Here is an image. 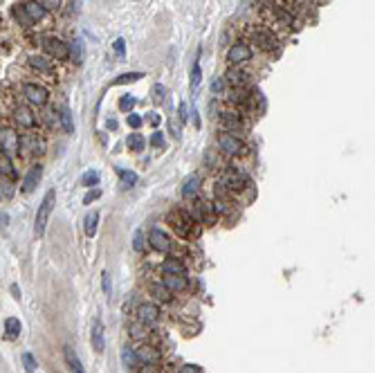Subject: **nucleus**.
Segmentation results:
<instances>
[{
    "label": "nucleus",
    "mask_w": 375,
    "mask_h": 373,
    "mask_svg": "<svg viewBox=\"0 0 375 373\" xmlns=\"http://www.w3.org/2000/svg\"><path fill=\"white\" fill-rule=\"evenodd\" d=\"M0 148H3L5 155L18 153V148H20V137H18V133L14 131V128L3 126V131H0Z\"/></svg>",
    "instance_id": "2"
},
{
    "label": "nucleus",
    "mask_w": 375,
    "mask_h": 373,
    "mask_svg": "<svg viewBox=\"0 0 375 373\" xmlns=\"http://www.w3.org/2000/svg\"><path fill=\"white\" fill-rule=\"evenodd\" d=\"M81 182L86 184V186H90V184H97V182H99V173H97V171H88V173H86V175H83V178H81Z\"/></svg>",
    "instance_id": "37"
},
{
    "label": "nucleus",
    "mask_w": 375,
    "mask_h": 373,
    "mask_svg": "<svg viewBox=\"0 0 375 373\" xmlns=\"http://www.w3.org/2000/svg\"><path fill=\"white\" fill-rule=\"evenodd\" d=\"M171 133H173V137H180V124L175 119H171Z\"/></svg>",
    "instance_id": "50"
},
{
    "label": "nucleus",
    "mask_w": 375,
    "mask_h": 373,
    "mask_svg": "<svg viewBox=\"0 0 375 373\" xmlns=\"http://www.w3.org/2000/svg\"><path fill=\"white\" fill-rule=\"evenodd\" d=\"M146 122L151 124V126H158V124L162 122V117H160L158 113H148V115H146Z\"/></svg>",
    "instance_id": "44"
},
{
    "label": "nucleus",
    "mask_w": 375,
    "mask_h": 373,
    "mask_svg": "<svg viewBox=\"0 0 375 373\" xmlns=\"http://www.w3.org/2000/svg\"><path fill=\"white\" fill-rule=\"evenodd\" d=\"M252 36L258 43V48L265 50V52H272L274 48H277V36H274L272 32H268V29L256 27V29H252Z\"/></svg>",
    "instance_id": "8"
},
{
    "label": "nucleus",
    "mask_w": 375,
    "mask_h": 373,
    "mask_svg": "<svg viewBox=\"0 0 375 373\" xmlns=\"http://www.w3.org/2000/svg\"><path fill=\"white\" fill-rule=\"evenodd\" d=\"M56 113H59V122H61V126H63V131H65V133H72V131H74V124H72V113H70V108H67V106H61V108H56Z\"/></svg>",
    "instance_id": "21"
},
{
    "label": "nucleus",
    "mask_w": 375,
    "mask_h": 373,
    "mask_svg": "<svg viewBox=\"0 0 375 373\" xmlns=\"http://www.w3.org/2000/svg\"><path fill=\"white\" fill-rule=\"evenodd\" d=\"M14 16H16V20H18L20 25H25V27H29V25L34 23V20L29 18V14L25 12V7H23V5H16V7H14Z\"/></svg>",
    "instance_id": "30"
},
{
    "label": "nucleus",
    "mask_w": 375,
    "mask_h": 373,
    "mask_svg": "<svg viewBox=\"0 0 375 373\" xmlns=\"http://www.w3.org/2000/svg\"><path fill=\"white\" fill-rule=\"evenodd\" d=\"M92 349L97 351V353H103V349H106V338H103V324L101 319H95V324H92Z\"/></svg>",
    "instance_id": "13"
},
{
    "label": "nucleus",
    "mask_w": 375,
    "mask_h": 373,
    "mask_svg": "<svg viewBox=\"0 0 375 373\" xmlns=\"http://www.w3.org/2000/svg\"><path fill=\"white\" fill-rule=\"evenodd\" d=\"M117 173H119V178H122V186H124V189H131V186L137 182V175H135L133 171H126V169L117 167Z\"/></svg>",
    "instance_id": "26"
},
{
    "label": "nucleus",
    "mask_w": 375,
    "mask_h": 373,
    "mask_svg": "<svg viewBox=\"0 0 375 373\" xmlns=\"http://www.w3.org/2000/svg\"><path fill=\"white\" fill-rule=\"evenodd\" d=\"M14 122L18 124L20 128H34L36 126V117L32 115V110L29 108H25V106H16L14 108Z\"/></svg>",
    "instance_id": "10"
},
{
    "label": "nucleus",
    "mask_w": 375,
    "mask_h": 373,
    "mask_svg": "<svg viewBox=\"0 0 375 373\" xmlns=\"http://www.w3.org/2000/svg\"><path fill=\"white\" fill-rule=\"evenodd\" d=\"M63 357H65V364H67V369H70V373H86V371H83V364H81L79 355L74 353L72 346H63Z\"/></svg>",
    "instance_id": "15"
},
{
    "label": "nucleus",
    "mask_w": 375,
    "mask_h": 373,
    "mask_svg": "<svg viewBox=\"0 0 375 373\" xmlns=\"http://www.w3.org/2000/svg\"><path fill=\"white\" fill-rule=\"evenodd\" d=\"M200 79H202V72H200V63H198V59L194 61V65H191V92H198V88H200Z\"/></svg>",
    "instance_id": "27"
},
{
    "label": "nucleus",
    "mask_w": 375,
    "mask_h": 373,
    "mask_svg": "<svg viewBox=\"0 0 375 373\" xmlns=\"http://www.w3.org/2000/svg\"><path fill=\"white\" fill-rule=\"evenodd\" d=\"M23 92H25V97H27V101L34 103V106H45V103H48V97H50L48 88L41 86V84H25Z\"/></svg>",
    "instance_id": "5"
},
{
    "label": "nucleus",
    "mask_w": 375,
    "mask_h": 373,
    "mask_svg": "<svg viewBox=\"0 0 375 373\" xmlns=\"http://www.w3.org/2000/svg\"><path fill=\"white\" fill-rule=\"evenodd\" d=\"M137 373H160V369L153 364V362H146V364L139 366V371H137Z\"/></svg>",
    "instance_id": "41"
},
{
    "label": "nucleus",
    "mask_w": 375,
    "mask_h": 373,
    "mask_svg": "<svg viewBox=\"0 0 375 373\" xmlns=\"http://www.w3.org/2000/svg\"><path fill=\"white\" fill-rule=\"evenodd\" d=\"M249 59H252V48H249L247 43H234L232 48L227 50V61L232 65H241Z\"/></svg>",
    "instance_id": "6"
},
{
    "label": "nucleus",
    "mask_w": 375,
    "mask_h": 373,
    "mask_svg": "<svg viewBox=\"0 0 375 373\" xmlns=\"http://www.w3.org/2000/svg\"><path fill=\"white\" fill-rule=\"evenodd\" d=\"M99 194H101V191H99V189H95V191H88V196H86V198H83V203H86V205H90L95 198H99Z\"/></svg>",
    "instance_id": "47"
},
{
    "label": "nucleus",
    "mask_w": 375,
    "mask_h": 373,
    "mask_svg": "<svg viewBox=\"0 0 375 373\" xmlns=\"http://www.w3.org/2000/svg\"><path fill=\"white\" fill-rule=\"evenodd\" d=\"M41 175H43V167H41V164H34V167L27 169V173L23 175V191L25 194H32L36 186H39Z\"/></svg>",
    "instance_id": "9"
},
{
    "label": "nucleus",
    "mask_w": 375,
    "mask_h": 373,
    "mask_svg": "<svg viewBox=\"0 0 375 373\" xmlns=\"http://www.w3.org/2000/svg\"><path fill=\"white\" fill-rule=\"evenodd\" d=\"M225 79H227L234 88H241V86L245 84V79H247V74H245L243 70H234V68H232V70H229L227 74H225Z\"/></svg>",
    "instance_id": "24"
},
{
    "label": "nucleus",
    "mask_w": 375,
    "mask_h": 373,
    "mask_svg": "<svg viewBox=\"0 0 375 373\" xmlns=\"http://www.w3.org/2000/svg\"><path fill=\"white\" fill-rule=\"evenodd\" d=\"M103 292L110 294V277H108V272H103Z\"/></svg>",
    "instance_id": "49"
},
{
    "label": "nucleus",
    "mask_w": 375,
    "mask_h": 373,
    "mask_svg": "<svg viewBox=\"0 0 375 373\" xmlns=\"http://www.w3.org/2000/svg\"><path fill=\"white\" fill-rule=\"evenodd\" d=\"M115 50H117V54H124V41H115Z\"/></svg>",
    "instance_id": "52"
},
{
    "label": "nucleus",
    "mask_w": 375,
    "mask_h": 373,
    "mask_svg": "<svg viewBox=\"0 0 375 373\" xmlns=\"http://www.w3.org/2000/svg\"><path fill=\"white\" fill-rule=\"evenodd\" d=\"M122 362H124L126 369H135V366H139L142 357H139V353L135 349H131V346H124L122 349Z\"/></svg>",
    "instance_id": "18"
},
{
    "label": "nucleus",
    "mask_w": 375,
    "mask_h": 373,
    "mask_svg": "<svg viewBox=\"0 0 375 373\" xmlns=\"http://www.w3.org/2000/svg\"><path fill=\"white\" fill-rule=\"evenodd\" d=\"M218 146H220V151H225L227 155H238L243 153V142L238 139L236 135H232V133H220L218 135Z\"/></svg>",
    "instance_id": "7"
},
{
    "label": "nucleus",
    "mask_w": 375,
    "mask_h": 373,
    "mask_svg": "<svg viewBox=\"0 0 375 373\" xmlns=\"http://www.w3.org/2000/svg\"><path fill=\"white\" fill-rule=\"evenodd\" d=\"M126 122H128V126H131V128H139V126H142L144 119L139 117V115H135V113H131V115L126 117Z\"/></svg>",
    "instance_id": "39"
},
{
    "label": "nucleus",
    "mask_w": 375,
    "mask_h": 373,
    "mask_svg": "<svg viewBox=\"0 0 375 373\" xmlns=\"http://www.w3.org/2000/svg\"><path fill=\"white\" fill-rule=\"evenodd\" d=\"M142 72H126V74H122V77H117V79L113 81L115 86H119V84H133V81H137V79H142Z\"/></svg>",
    "instance_id": "32"
},
{
    "label": "nucleus",
    "mask_w": 375,
    "mask_h": 373,
    "mask_svg": "<svg viewBox=\"0 0 375 373\" xmlns=\"http://www.w3.org/2000/svg\"><path fill=\"white\" fill-rule=\"evenodd\" d=\"M222 88H225V81L218 77V79H213V84H211V92L213 95H218V92H222Z\"/></svg>",
    "instance_id": "43"
},
{
    "label": "nucleus",
    "mask_w": 375,
    "mask_h": 373,
    "mask_svg": "<svg viewBox=\"0 0 375 373\" xmlns=\"http://www.w3.org/2000/svg\"><path fill=\"white\" fill-rule=\"evenodd\" d=\"M135 103H137V99H135V97H131V95H124L122 99H119V108H122V110H133V108H135Z\"/></svg>",
    "instance_id": "35"
},
{
    "label": "nucleus",
    "mask_w": 375,
    "mask_h": 373,
    "mask_svg": "<svg viewBox=\"0 0 375 373\" xmlns=\"http://www.w3.org/2000/svg\"><path fill=\"white\" fill-rule=\"evenodd\" d=\"M178 113H180V119H182V122H186V119H189V115H186V106H184V103H180Z\"/></svg>",
    "instance_id": "51"
},
{
    "label": "nucleus",
    "mask_w": 375,
    "mask_h": 373,
    "mask_svg": "<svg viewBox=\"0 0 375 373\" xmlns=\"http://www.w3.org/2000/svg\"><path fill=\"white\" fill-rule=\"evenodd\" d=\"M43 7H48V9H59V7H61V0H43Z\"/></svg>",
    "instance_id": "48"
},
{
    "label": "nucleus",
    "mask_w": 375,
    "mask_h": 373,
    "mask_svg": "<svg viewBox=\"0 0 375 373\" xmlns=\"http://www.w3.org/2000/svg\"><path fill=\"white\" fill-rule=\"evenodd\" d=\"M151 292H153L158 299H162V302H166V299H169V292H171V290L166 288L164 283H155V286H151Z\"/></svg>",
    "instance_id": "34"
},
{
    "label": "nucleus",
    "mask_w": 375,
    "mask_h": 373,
    "mask_svg": "<svg viewBox=\"0 0 375 373\" xmlns=\"http://www.w3.org/2000/svg\"><path fill=\"white\" fill-rule=\"evenodd\" d=\"M137 317H139V322L142 324H155L160 319V308L155 304H142L137 308Z\"/></svg>",
    "instance_id": "11"
},
{
    "label": "nucleus",
    "mask_w": 375,
    "mask_h": 373,
    "mask_svg": "<svg viewBox=\"0 0 375 373\" xmlns=\"http://www.w3.org/2000/svg\"><path fill=\"white\" fill-rule=\"evenodd\" d=\"M29 65H32L34 70H39V72H52V63H50L48 56H41V54L29 56Z\"/></svg>",
    "instance_id": "23"
},
{
    "label": "nucleus",
    "mask_w": 375,
    "mask_h": 373,
    "mask_svg": "<svg viewBox=\"0 0 375 373\" xmlns=\"http://www.w3.org/2000/svg\"><path fill=\"white\" fill-rule=\"evenodd\" d=\"M23 364H25V369H27V373H34L36 360L32 357V353H23Z\"/></svg>",
    "instance_id": "38"
},
{
    "label": "nucleus",
    "mask_w": 375,
    "mask_h": 373,
    "mask_svg": "<svg viewBox=\"0 0 375 373\" xmlns=\"http://www.w3.org/2000/svg\"><path fill=\"white\" fill-rule=\"evenodd\" d=\"M23 7H25V12L29 14V18H32L34 23L41 20V18H45V7H41V3H36V0H27Z\"/></svg>",
    "instance_id": "20"
},
{
    "label": "nucleus",
    "mask_w": 375,
    "mask_h": 373,
    "mask_svg": "<svg viewBox=\"0 0 375 373\" xmlns=\"http://www.w3.org/2000/svg\"><path fill=\"white\" fill-rule=\"evenodd\" d=\"M148 243H151V247H153V250H158V252H169V247H171L169 236H166L162 230H151Z\"/></svg>",
    "instance_id": "12"
},
{
    "label": "nucleus",
    "mask_w": 375,
    "mask_h": 373,
    "mask_svg": "<svg viewBox=\"0 0 375 373\" xmlns=\"http://www.w3.org/2000/svg\"><path fill=\"white\" fill-rule=\"evenodd\" d=\"M133 245H135V250H137V252H142L144 250V236H142V232H135V243H133Z\"/></svg>",
    "instance_id": "42"
},
{
    "label": "nucleus",
    "mask_w": 375,
    "mask_h": 373,
    "mask_svg": "<svg viewBox=\"0 0 375 373\" xmlns=\"http://www.w3.org/2000/svg\"><path fill=\"white\" fill-rule=\"evenodd\" d=\"M128 148L131 151H144V146H146V139H144V135H139V133H131L126 139Z\"/></svg>",
    "instance_id": "25"
},
{
    "label": "nucleus",
    "mask_w": 375,
    "mask_h": 373,
    "mask_svg": "<svg viewBox=\"0 0 375 373\" xmlns=\"http://www.w3.org/2000/svg\"><path fill=\"white\" fill-rule=\"evenodd\" d=\"M151 95H153V101L155 103H162L164 101V97H166V88L164 86H153V92H151Z\"/></svg>",
    "instance_id": "36"
},
{
    "label": "nucleus",
    "mask_w": 375,
    "mask_h": 373,
    "mask_svg": "<svg viewBox=\"0 0 375 373\" xmlns=\"http://www.w3.org/2000/svg\"><path fill=\"white\" fill-rule=\"evenodd\" d=\"M97 222H99V214H97V211H90V214L86 216V234L88 236L97 234Z\"/></svg>",
    "instance_id": "29"
},
{
    "label": "nucleus",
    "mask_w": 375,
    "mask_h": 373,
    "mask_svg": "<svg viewBox=\"0 0 375 373\" xmlns=\"http://www.w3.org/2000/svg\"><path fill=\"white\" fill-rule=\"evenodd\" d=\"M70 59L74 61V63H81L83 61V43L79 39H74L70 43Z\"/></svg>",
    "instance_id": "28"
},
{
    "label": "nucleus",
    "mask_w": 375,
    "mask_h": 373,
    "mask_svg": "<svg viewBox=\"0 0 375 373\" xmlns=\"http://www.w3.org/2000/svg\"><path fill=\"white\" fill-rule=\"evenodd\" d=\"M43 48H45V52H50V54L59 61L70 59V43H63L61 39H54V36L43 39Z\"/></svg>",
    "instance_id": "3"
},
{
    "label": "nucleus",
    "mask_w": 375,
    "mask_h": 373,
    "mask_svg": "<svg viewBox=\"0 0 375 373\" xmlns=\"http://www.w3.org/2000/svg\"><path fill=\"white\" fill-rule=\"evenodd\" d=\"M151 144H153V146H162V144H164V135H162V133H153Z\"/></svg>",
    "instance_id": "46"
},
{
    "label": "nucleus",
    "mask_w": 375,
    "mask_h": 373,
    "mask_svg": "<svg viewBox=\"0 0 375 373\" xmlns=\"http://www.w3.org/2000/svg\"><path fill=\"white\" fill-rule=\"evenodd\" d=\"M169 222L178 230L180 236H186L191 232V227H194V218H191L189 214H186L184 209H175L169 214Z\"/></svg>",
    "instance_id": "4"
},
{
    "label": "nucleus",
    "mask_w": 375,
    "mask_h": 373,
    "mask_svg": "<svg viewBox=\"0 0 375 373\" xmlns=\"http://www.w3.org/2000/svg\"><path fill=\"white\" fill-rule=\"evenodd\" d=\"M0 167H3V175H7V178H16V171H14V167H12L9 155L3 153V158H0Z\"/></svg>",
    "instance_id": "33"
},
{
    "label": "nucleus",
    "mask_w": 375,
    "mask_h": 373,
    "mask_svg": "<svg viewBox=\"0 0 375 373\" xmlns=\"http://www.w3.org/2000/svg\"><path fill=\"white\" fill-rule=\"evenodd\" d=\"M220 122H222V126H225V128H234V131H238V128H243V126H245L243 117H241V115H236V113H225Z\"/></svg>",
    "instance_id": "22"
},
{
    "label": "nucleus",
    "mask_w": 375,
    "mask_h": 373,
    "mask_svg": "<svg viewBox=\"0 0 375 373\" xmlns=\"http://www.w3.org/2000/svg\"><path fill=\"white\" fill-rule=\"evenodd\" d=\"M12 194H14V186H12V182H9V180L3 175V198H9Z\"/></svg>",
    "instance_id": "40"
},
{
    "label": "nucleus",
    "mask_w": 375,
    "mask_h": 373,
    "mask_svg": "<svg viewBox=\"0 0 375 373\" xmlns=\"http://www.w3.org/2000/svg\"><path fill=\"white\" fill-rule=\"evenodd\" d=\"M178 373H202V371H200V366H196V364H184Z\"/></svg>",
    "instance_id": "45"
},
{
    "label": "nucleus",
    "mask_w": 375,
    "mask_h": 373,
    "mask_svg": "<svg viewBox=\"0 0 375 373\" xmlns=\"http://www.w3.org/2000/svg\"><path fill=\"white\" fill-rule=\"evenodd\" d=\"M108 128H113V131H115V128H117V122H115V119H108Z\"/></svg>",
    "instance_id": "53"
},
{
    "label": "nucleus",
    "mask_w": 375,
    "mask_h": 373,
    "mask_svg": "<svg viewBox=\"0 0 375 373\" xmlns=\"http://www.w3.org/2000/svg\"><path fill=\"white\" fill-rule=\"evenodd\" d=\"M3 328H5V338L14 340V338H18V333L23 330V326H20V322L16 317H7V319H5V324H3Z\"/></svg>",
    "instance_id": "19"
},
{
    "label": "nucleus",
    "mask_w": 375,
    "mask_h": 373,
    "mask_svg": "<svg viewBox=\"0 0 375 373\" xmlns=\"http://www.w3.org/2000/svg\"><path fill=\"white\" fill-rule=\"evenodd\" d=\"M245 184H247V175L238 173V171H229L225 178H222V186H227V189H232V191L243 189Z\"/></svg>",
    "instance_id": "14"
},
{
    "label": "nucleus",
    "mask_w": 375,
    "mask_h": 373,
    "mask_svg": "<svg viewBox=\"0 0 375 373\" xmlns=\"http://www.w3.org/2000/svg\"><path fill=\"white\" fill-rule=\"evenodd\" d=\"M200 178L198 175H189V178L182 182V198H194V196L200 191Z\"/></svg>",
    "instance_id": "17"
},
{
    "label": "nucleus",
    "mask_w": 375,
    "mask_h": 373,
    "mask_svg": "<svg viewBox=\"0 0 375 373\" xmlns=\"http://www.w3.org/2000/svg\"><path fill=\"white\" fill-rule=\"evenodd\" d=\"M162 283L171 290V292H182V290L186 288V277L184 274H164Z\"/></svg>",
    "instance_id": "16"
},
{
    "label": "nucleus",
    "mask_w": 375,
    "mask_h": 373,
    "mask_svg": "<svg viewBox=\"0 0 375 373\" xmlns=\"http://www.w3.org/2000/svg\"><path fill=\"white\" fill-rule=\"evenodd\" d=\"M164 272L166 274H184V266L178 261V258H169L164 263Z\"/></svg>",
    "instance_id": "31"
},
{
    "label": "nucleus",
    "mask_w": 375,
    "mask_h": 373,
    "mask_svg": "<svg viewBox=\"0 0 375 373\" xmlns=\"http://www.w3.org/2000/svg\"><path fill=\"white\" fill-rule=\"evenodd\" d=\"M54 203H56V194H54V189H50L48 194H45V198H43V203H41L39 211H36V220H34V234L39 236V238L45 234V227H48L50 214H52V209H54Z\"/></svg>",
    "instance_id": "1"
}]
</instances>
